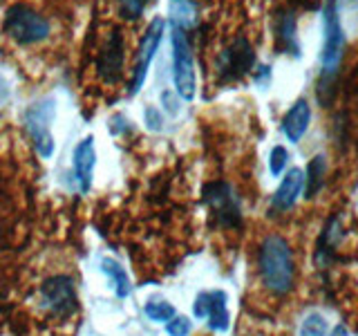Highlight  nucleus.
I'll return each mask as SVG.
<instances>
[{"label":"nucleus","instance_id":"obj_1","mask_svg":"<svg viewBox=\"0 0 358 336\" xmlns=\"http://www.w3.org/2000/svg\"><path fill=\"white\" fill-rule=\"evenodd\" d=\"M260 276L264 287L273 294H287L294 287V251L280 235H268L260 246Z\"/></svg>","mask_w":358,"mask_h":336},{"label":"nucleus","instance_id":"obj_2","mask_svg":"<svg viewBox=\"0 0 358 336\" xmlns=\"http://www.w3.org/2000/svg\"><path fill=\"white\" fill-rule=\"evenodd\" d=\"M56 117V101L54 97H43L25 108V128L36 146L41 157L54 155V137H52V121Z\"/></svg>","mask_w":358,"mask_h":336},{"label":"nucleus","instance_id":"obj_3","mask_svg":"<svg viewBox=\"0 0 358 336\" xmlns=\"http://www.w3.org/2000/svg\"><path fill=\"white\" fill-rule=\"evenodd\" d=\"M5 34L18 45H31L50 36V22L27 5H14L5 16Z\"/></svg>","mask_w":358,"mask_h":336},{"label":"nucleus","instance_id":"obj_4","mask_svg":"<svg viewBox=\"0 0 358 336\" xmlns=\"http://www.w3.org/2000/svg\"><path fill=\"white\" fill-rule=\"evenodd\" d=\"M322 52H320V63L322 70L327 74H334L338 70L343 50H345V34L341 25V14L336 0H327L322 9Z\"/></svg>","mask_w":358,"mask_h":336},{"label":"nucleus","instance_id":"obj_5","mask_svg":"<svg viewBox=\"0 0 358 336\" xmlns=\"http://www.w3.org/2000/svg\"><path fill=\"white\" fill-rule=\"evenodd\" d=\"M173 74H175V88L182 99L190 101L195 97V61H193V50L186 38V31L182 25L173 27Z\"/></svg>","mask_w":358,"mask_h":336},{"label":"nucleus","instance_id":"obj_6","mask_svg":"<svg viewBox=\"0 0 358 336\" xmlns=\"http://www.w3.org/2000/svg\"><path fill=\"white\" fill-rule=\"evenodd\" d=\"M204 202L213 220L220 227H238L242 220V206L235 190L229 184H208L204 190Z\"/></svg>","mask_w":358,"mask_h":336},{"label":"nucleus","instance_id":"obj_7","mask_svg":"<svg viewBox=\"0 0 358 336\" xmlns=\"http://www.w3.org/2000/svg\"><path fill=\"white\" fill-rule=\"evenodd\" d=\"M162 36H164V20L155 18L148 25V29H145L141 43H139L137 63H134V72H132L130 85H128V94L130 97H134L143 88V81H145V76H148V70H150V63L155 59L157 50H159Z\"/></svg>","mask_w":358,"mask_h":336},{"label":"nucleus","instance_id":"obj_8","mask_svg":"<svg viewBox=\"0 0 358 336\" xmlns=\"http://www.w3.org/2000/svg\"><path fill=\"white\" fill-rule=\"evenodd\" d=\"M43 307L56 316H67L76 309V289L70 276H52L41 287Z\"/></svg>","mask_w":358,"mask_h":336},{"label":"nucleus","instance_id":"obj_9","mask_svg":"<svg viewBox=\"0 0 358 336\" xmlns=\"http://www.w3.org/2000/svg\"><path fill=\"white\" fill-rule=\"evenodd\" d=\"M229 298L227 291L222 289H210V291H201L197 294L195 302H193V312L197 318H206L208 328L215 332H227L231 325V316H229Z\"/></svg>","mask_w":358,"mask_h":336},{"label":"nucleus","instance_id":"obj_10","mask_svg":"<svg viewBox=\"0 0 358 336\" xmlns=\"http://www.w3.org/2000/svg\"><path fill=\"white\" fill-rule=\"evenodd\" d=\"M253 50L246 41H235L229 45L227 50L222 52L217 59V74L224 81H233V78H240L251 70L253 65Z\"/></svg>","mask_w":358,"mask_h":336},{"label":"nucleus","instance_id":"obj_11","mask_svg":"<svg viewBox=\"0 0 358 336\" xmlns=\"http://www.w3.org/2000/svg\"><path fill=\"white\" fill-rule=\"evenodd\" d=\"M96 164V148H94V137H85L78 141L74 148V177L81 193H87L92 186V173Z\"/></svg>","mask_w":358,"mask_h":336},{"label":"nucleus","instance_id":"obj_12","mask_svg":"<svg viewBox=\"0 0 358 336\" xmlns=\"http://www.w3.org/2000/svg\"><path fill=\"white\" fill-rule=\"evenodd\" d=\"M123 67V38L121 31L115 29L110 34V38L106 41L103 50H101L99 56V74L106 78L108 83L117 81Z\"/></svg>","mask_w":358,"mask_h":336},{"label":"nucleus","instance_id":"obj_13","mask_svg":"<svg viewBox=\"0 0 358 336\" xmlns=\"http://www.w3.org/2000/svg\"><path fill=\"white\" fill-rule=\"evenodd\" d=\"M311 123V108L307 104V99H298L294 106L287 110V115L282 119V134L291 141V144H298Z\"/></svg>","mask_w":358,"mask_h":336},{"label":"nucleus","instance_id":"obj_14","mask_svg":"<svg viewBox=\"0 0 358 336\" xmlns=\"http://www.w3.org/2000/svg\"><path fill=\"white\" fill-rule=\"evenodd\" d=\"M305 190V171L302 168H291L280 182L275 195H273V209L275 211H287L296 204V200Z\"/></svg>","mask_w":358,"mask_h":336},{"label":"nucleus","instance_id":"obj_15","mask_svg":"<svg viewBox=\"0 0 358 336\" xmlns=\"http://www.w3.org/2000/svg\"><path fill=\"white\" fill-rule=\"evenodd\" d=\"M101 272H103L110 280L112 289H115V294L119 298H126L130 294V278L126 274V269H123L115 258H101Z\"/></svg>","mask_w":358,"mask_h":336},{"label":"nucleus","instance_id":"obj_16","mask_svg":"<svg viewBox=\"0 0 358 336\" xmlns=\"http://www.w3.org/2000/svg\"><path fill=\"white\" fill-rule=\"evenodd\" d=\"M322 182H324V157L316 155V157H311L305 168V197L311 200L316 195L322 188Z\"/></svg>","mask_w":358,"mask_h":336},{"label":"nucleus","instance_id":"obj_17","mask_svg":"<svg viewBox=\"0 0 358 336\" xmlns=\"http://www.w3.org/2000/svg\"><path fill=\"white\" fill-rule=\"evenodd\" d=\"M143 312H145V316H148L150 321H155V323H168L177 314L175 305H171V302H168L166 298H162V296H152L148 302H145Z\"/></svg>","mask_w":358,"mask_h":336},{"label":"nucleus","instance_id":"obj_18","mask_svg":"<svg viewBox=\"0 0 358 336\" xmlns=\"http://www.w3.org/2000/svg\"><path fill=\"white\" fill-rule=\"evenodd\" d=\"M300 336H327V321L320 314H309L300 325Z\"/></svg>","mask_w":358,"mask_h":336},{"label":"nucleus","instance_id":"obj_19","mask_svg":"<svg viewBox=\"0 0 358 336\" xmlns=\"http://www.w3.org/2000/svg\"><path fill=\"white\" fill-rule=\"evenodd\" d=\"M289 164V150L285 146H273L271 153H268V168H271V175H280Z\"/></svg>","mask_w":358,"mask_h":336},{"label":"nucleus","instance_id":"obj_20","mask_svg":"<svg viewBox=\"0 0 358 336\" xmlns=\"http://www.w3.org/2000/svg\"><path fill=\"white\" fill-rule=\"evenodd\" d=\"M148 0H119V14L126 20H137L141 18Z\"/></svg>","mask_w":358,"mask_h":336},{"label":"nucleus","instance_id":"obj_21","mask_svg":"<svg viewBox=\"0 0 358 336\" xmlns=\"http://www.w3.org/2000/svg\"><path fill=\"white\" fill-rule=\"evenodd\" d=\"M190 330H193V323H190L188 316H177V314H175V316L166 323L168 336H188Z\"/></svg>","mask_w":358,"mask_h":336},{"label":"nucleus","instance_id":"obj_22","mask_svg":"<svg viewBox=\"0 0 358 336\" xmlns=\"http://www.w3.org/2000/svg\"><path fill=\"white\" fill-rule=\"evenodd\" d=\"M145 126H148V130H155V132H159L164 128V117L159 115V110H155L152 106L145 108Z\"/></svg>","mask_w":358,"mask_h":336},{"label":"nucleus","instance_id":"obj_23","mask_svg":"<svg viewBox=\"0 0 358 336\" xmlns=\"http://www.w3.org/2000/svg\"><path fill=\"white\" fill-rule=\"evenodd\" d=\"M162 101H164V106L166 110L171 112V115H175V112H179V101L175 99V94L171 92V90H166V92L162 94Z\"/></svg>","mask_w":358,"mask_h":336},{"label":"nucleus","instance_id":"obj_24","mask_svg":"<svg viewBox=\"0 0 358 336\" xmlns=\"http://www.w3.org/2000/svg\"><path fill=\"white\" fill-rule=\"evenodd\" d=\"M110 128H112V132H115V134H119V130H130V123L126 121V117L119 115V117H115V119L110 121Z\"/></svg>","mask_w":358,"mask_h":336},{"label":"nucleus","instance_id":"obj_25","mask_svg":"<svg viewBox=\"0 0 358 336\" xmlns=\"http://www.w3.org/2000/svg\"><path fill=\"white\" fill-rule=\"evenodd\" d=\"M331 336H350V332H347L345 325H336V328L331 330Z\"/></svg>","mask_w":358,"mask_h":336},{"label":"nucleus","instance_id":"obj_26","mask_svg":"<svg viewBox=\"0 0 358 336\" xmlns=\"http://www.w3.org/2000/svg\"><path fill=\"white\" fill-rule=\"evenodd\" d=\"M175 3H184V0H175Z\"/></svg>","mask_w":358,"mask_h":336}]
</instances>
